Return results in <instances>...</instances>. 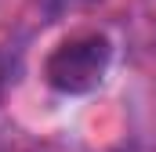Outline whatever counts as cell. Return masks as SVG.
Returning a JSON list of instances; mask_svg holds the SVG:
<instances>
[{"mask_svg":"<svg viewBox=\"0 0 156 152\" xmlns=\"http://www.w3.org/2000/svg\"><path fill=\"white\" fill-rule=\"evenodd\" d=\"M109 62H113V43L102 33H83V36L62 40L47 54L44 76L62 94H87L105 80Z\"/></svg>","mask_w":156,"mask_h":152,"instance_id":"obj_1","label":"cell"},{"mask_svg":"<svg viewBox=\"0 0 156 152\" xmlns=\"http://www.w3.org/2000/svg\"><path fill=\"white\" fill-rule=\"evenodd\" d=\"M4 83H7V62H4V54H0V94H4Z\"/></svg>","mask_w":156,"mask_h":152,"instance_id":"obj_2","label":"cell"}]
</instances>
